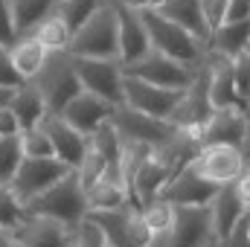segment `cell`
Masks as SVG:
<instances>
[{
	"instance_id": "1",
	"label": "cell",
	"mask_w": 250,
	"mask_h": 247,
	"mask_svg": "<svg viewBox=\"0 0 250 247\" xmlns=\"http://www.w3.org/2000/svg\"><path fill=\"white\" fill-rule=\"evenodd\" d=\"M67 53L73 59H105L120 62V23L117 6H99L93 18L73 32Z\"/></svg>"
},
{
	"instance_id": "2",
	"label": "cell",
	"mask_w": 250,
	"mask_h": 247,
	"mask_svg": "<svg viewBox=\"0 0 250 247\" xmlns=\"http://www.w3.org/2000/svg\"><path fill=\"white\" fill-rule=\"evenodd\" d=\"M26 215H38V218H50L59 221L64 227H79L87 218V198L76 172H70L67 178H62L56 186H50L44 195H38L35 201H29Z\"/></svg>"
},
{
	"instance_id": "3",
	"label": "cell",
	"mask_w": 250,
	"mask_h": 247,
	"mask_svg": "<svg viewBox=\"0 0 250 247\" xmlns=\"http://www.w3.org/2000/svg\"><path fill=\"white\" fill-rule=\"evenodd\" d=\"M140 18H143V26L148 32L151 53H160V56H166V59H172L178 64H187V67H198L204 62L207 50L189 35L187 29H181L178 23L163 18L157 9H143Z\"/></svg>"
},
{
	"instance_id": "4",
	"label": "cell",
	"mask_w": 250,
	"mask_h": 247,
	"mask_svg": "<svg viewBox=\"0 0 250 247\" xmlns=\"http://www.w3.org/2000/svg\"><path fill=\"white\" fill-rule=\"evenodd\" d=\"M32 84L41 93L44 108H47L50 117H59L64 108L82 93V84H79V76L73 70L70 53H50L44 67H41V73L32 79Z\"/></svg>"
},
{
	"instance_id": "5",
	"label": "cell",
	"mask_w": 250,
	"mask_h": 247,
	"mask_svg": "<svg viewBox=\"0 0 250 247\" xmlns=\"http://www.w3.org/2000/svg\"><path fill=\"white\" fill-rule=\"evenodd\" d=\"M111 125L120 137V143H143L148 148H163L178 137V125L163 123V120H151L146 114H137L131 108H114L111 114Z\"/></svg>"
},
{
	"instance_id": "6",
	"label": "cell",
	"mask_w": 250,
	"mask_h": 247,
	"mask_svg": "<svg viewBox=\"0 0 250 247\" xmlns=\"http://www.w3.org/2000/svg\"><path fill=\"white\" fill-rule=\"evenodd\" d=\"M73 59V56H70ZM73 70L84 93L105 99L114 108H123V64L105 59H73Z\"/></svg>"
},
{
	"instance_id": "7",
	"label": "cell",
	"mask_w": 250,
	"mask_h": 247,
	"mask_svg": "<svg viewBox=\"0 0 250 247\" xmlns=\"http://www.w3.org/2000/svg\"><path fill=\"white\" fill-rule=\"evenodd\" d=\"M181 96L184 90H166V87H154L148 82H140L134 76H125L123 79V105L137 111V114H146L151 120H163V123H172L178 105H181Z\"/></svg>"
},
{
	"instance_id": "8",
	"label": "cell",
	"mask_w": 250,
	"mask_h": 247,
	"mask_svg": "<svg viewBox=\"0 0 250 247\" xmlns=\"http://www.w3.org/2000/svg\"><path fill=\"white\" fill-rule=\"evenodd\" d=\"M67 175H70V169L64 163H59L56 157H23V163H21L18 175L12 178L9 189L26 206L29 201H35L38 195H44L50 186H56Z\"/></svg>"
},
{
	"instance_id": "9",
	"label": "cell",
	"mask_w": 250,
	"mask_h": 247,
	"mask_svg": "<svg viewBox=\"0 0 250 247\" xmlns=\"http://www.w3.org/2000/svg\"><path fill=\"white\" fill-rule=\"evenodd\" d=\"M125 76H134L140 82H148L154 87H166V90H187L189 84L195 82V73L198 67H187V64H178L160 53H148L146 59H140L137 64H128L123 67Z\"/></svg>"
},
{
	"instance_id": "10",
	"label": "cell",
	"mask_w": 250,
	"mask_h": 247,
	"mask_svg": "<svg viewBox=\"0 0 250 247\" xmlns=\"http://www.w3.org/2000/svg\"><path fill=\"white\" fill-rule=\"evenodd\" d=\"M215 108L209 102V70H207V62L198 64V73H195V82L189 84L181 96V105L172 117V125H178L181 131H198L212 120Z\"/></svg>"
},
{
	"instance_id": "11",
	"label": "cell",
	"mask_w": 250,
	"mask_h": 247,
	"mask_svg": "<svg viewBox=\"0 0 250 247\" xmlns=\"http://www.w3.org/2000/svg\"><path fill=\"white\" fill-rule=\"evenodd\" d=\"M169 247H215L209 206H172Z\"/></svg>"
},
{
	"instance_id": "12",
	"label": "cell",
	"mask_w": 250,
	"mask_h": 247,
	"mask_svg": "<svg viewBox=\"0 0 250 247\" xmlns=\"http://www.w3.org/2000/svg\"><path fill=\"white\" fill-rule=\"evenodd\" d=\"M192 169L215 186L236 184L245 175V160L239 154V148L230 145H201V151L192 160Z\"/></svg>"
},
{
	"instance_id": "13",
	"label": "cell",
	"mask_w": 250,
	"mask_h": 247,
	"mask_svg": "<svg viewBox=\"0 0 250 247\" xmlns=\"http://www.w3.org/2000/svg\"><path fill=\"white\" fill-rule=\"evenodd\" d=\"M218 189H221V186L204 181V178L192 169V163H189V166H184L178 175L169 178V184L163 186V192L157 195V201H163V204H169V206H209L212 198L218 195Z\"/></svg>"
},
{
	"instance_id": "14",
	"label": "cell",
	"mask_w": 250,
	"mask_h": 247,
	"mask_svg": "<svg viewBox=\"0 0 250 247\" xmlns=\"http://www.w3.org/2000/svg\"><path fill=\"white\" fill-rule=\"evenodd\" d=\"M44 134L50 137V145H53V157L64 163L70 172H76L79 166H82V160H84V151H87V137L84 134H79L76 128H70V125L64 123L62 117H44Z\"/></svg>"
},
{
	"instance_id": "15",
	"label": "cell",
	"mask_w": 250,
	"mask_h": 247,
	"mask_svg": "<svg viewBox=\"0 0 250 247\" xmlns=\"http://www.w3.org/2000/svg\"><path fill=\"white\" fill-rule=\"evenodd\" d=\"M207 70H209V102L215 111H224V108H236V111H245V102L236 90V79H233V62L224 59V56H215V53H207L204 56Z\"/></svg>"
},
{
	"instance_id": "16",
	"label": "cell",
	"mask_w": 250,
	"mask_h": 247,
	"mask_svg": "<svg viewBox=\"0 0 250 247\" xmlns=\"http://www.w3.org/2000/svg\"><path fill=\"white\" fill-rule=\"evenodd\" d=\"M111 114H114V105H108L105 99L90 96V93H84V90H82V93H79V96L64 108L59 117H62L70 128H76L79 134L90 137L93 131H99L105 123H111Z\"/></svg>"
},
{
	"instance_id": "17",
	"label": "cell",
	"mask_w": 250,
	"mask_h": 247,
	"mask_svg": "<svg viewBox=\"0 0 250 247\" xmlns=\"http://www.w3.org/2000/svg\"><path fill=\"white\" fill-rule=\"evenodd\" d=\"M76 227H64L59 221L38 218V215H23L18 230L12 233L21 247H70Z\"/></svg>"
},
{
	"instance_id": "18",
	"label": "cell",
	"mask_w": 250,
	"mask_h": 247,
	"mask_svg": "<svg viewBox=\"0 0 250 247\" xmlns=\"http://www.w3.org/2000/svg\"><path fill=\"white\" fill-rule=\"evenodd\" d=\"M248 123H250V117L245 111H236V108L215 111L212 120L201 128V145H230V148H239L245 134H248Z\"/></svg>"
},
{
	"instance_id": "19",
	"label": "cell",
	"mask_w": 250,
	"mask_h": 247,
	"mask_svg": "<svg viewBox=\"0 0 250 247\" xmlns=\"http://www.w3.org/2000/svg\"><path fill=\"white\" fill-rule=\"evenodd\" d=\"M117 23H120V64L128 67L146 59L151 53V44H148V32L143 26L140 12L117 6Z\"/></svg>"
},
{
	"instance_id": "20",
	"label": "cell",
	"mask_w": 250,
	"mask_h": 247,
	"mask_svg": "<svg viewBox=\"0 0 250 247\" xmlns=\"http://www.w3.org/2000/svg\"><path fill=\"white\" fill-rule=\"evenodd\" d=\"M209 212H212V236H215V242H224L236 230V224L248 215V206L242 204L236 184H227L218 189V195L209 204Z\"/></svg>"
},
{
	"instance_id": "21",
	"label": "cell",
	"mask_w": 250,
	"mask_h": 247,
	"mask_svg": "<svg viewBox=\"0 0 250 247\" xmlns=\"http://www.w3.org/2000/svg\"><path fill=\"white\" fill-rule=\"evenodd\" d=\"M157 12H160L163 18H169L172 23H178L181 29H187L189 35L207 50V44H209V29H207L204 15H201V0H166Z\"/></svg>"
},
{
	"instance_id": "22",
	"label": "cell",
	"mask_w": 250,
	"mask_h": 247,
	"mask_svg": "<svg viewBox=\"0 0 250 247\" xmlns=\"http://www.w3.org/2000/svg\"><path fill=\"white\" fill-rule=\"evenodd\" d=\"M169 178H172V172H169V166H163L154 154L137 169V175H134V201H137V206L143 209V206H148V204H154L157 201V195L163 192V186L169 184Z\"/></svg>"
},
{
	"instance_id": "23",
	"label": "cell",
	"mask_w": 250,
	"mask_h": 247,
	"mask_svg": "<svg viewBox=\"0 0 250 247\" xmlns=\"http://www.w3.org/2000/svg\"><path fill=\"white\" fill-rule=\"evenodd\" d=\"M59 6H62V0H9L18 38L35 35V29H38L47 18H53V15L59 12Z\"/></svg>"
},
{
	"instance_id": "24",
	"label": "cell",
	"mask_w": 250,
	"mask_h": 247,
	"mask_svg": "<svg viewBox=\"0 0 250 247\" xmlns=\"http://www.w3.org/2000/svg\"><path fill=\"white\" fill-rule=\"evenodd\" d=\"M9 111L15 114V120H18V125H21V131L38 128V125L44 123V117H47L44 99H41V93L35 90V84H32V82H26L23 87H18V90H15Z\"/></svg>"
},
{
	"instance_id": "25",
	"label": "cell",
	"mask_w": 250,
	"mask_h": 247,
	"mask_svg": "<svg viewBox=\"0 0 250 247\" xmlns=\"http://www.w3.org/2000/svg\"><path fill=\"white\" fill-rule=\"evenodd\" d=\"M250 44V21L245 23H224L218 32H212L209 44H207V53H215V56H224V59H239L242 53H248Z\"/></svg>"
},
{
	"instance_id": "26",
	"label": "cell",
	"mask_w": 250,
	"mask_h": 247,
	"mask_svg": "<svg viewBox=\"0 0 250 247\" xmlns=\"http://www.w3.org/2000/svg\"><path fill=\"white\" fill-rule=\"evenodd\" d=\"M9 53H12V64H15V70H18V76H21L23 82H32V79L41 73L47 56H50V53L44 50V44H38L35 35L18 38V44H15Z\"/></svg>"
},
{
	"instance_id": "27",
	"label": "cell",
	"mask_w": 250,
	"mask_h": 247,
	"mask_svg": "<svg viewBox=\"0 0 250 247\" xmlns=\"http://www.w3.org/2000/svg\"><path fill=\"white\" fill-rule=\"evenodd\" d=\"M84 198H87V212H120L128 204V192L108 181H96L84 192Z\"/></svg>"
},
{
	"instance_id": "28",
	"label": "cell",
	"mask_w": 250,
	"mask_h": 247,
	"mask_svg": "<svg viewBox=\"0 0 250 247\" xmlns=\"http://www.w3.org/2000/svg\"><path fill=\"white\" fill-rule=\"evenodd\" d=\"M35 38H38V44H44L47 53H67L73 35H70L67 23L62 21V15L56 12L53 18H47V21L35 29Z\"/></svg>"
},
{
	"instance_id": "29",
	"label": "cell",
	"mask_w": 250,
	"mask_h": 247,
	"mask_svg": "<svg viewBox=\"0 0 250 247\" xmlns=\"http://www.w3.org/2000/svg\"><path fill=\"white\" fill-rule=\"evenodd\" d=\"M21 163H23L21 134H18V137H3V140H0V186L12 184V178L18 175Z\"/></svg>"
},
{
	"instance_id": "30",
	"label": "cell",
	"mask_w": 250,
	"mask_h": 247,
	"mask_svg": "<svg viewBox=\"0 0 250 247\" xmlns=\"http://www.w3.org/2000/svg\"><path fill=\"white\" fill-rule=\"evenodd\" d=\"M96 9H99V0H62L59 15H62V21L67 23L70 35H73L76 29H82V26L93 18Z\"/></svg>"
},
{
	"instance_id": "31",
	"label": "cell",
	"mask_w": 250,
	"mask_h": 247,
	"mask_svg": "<svg viewBox=\"0 0 250 247\" xmlns=\"http://www.w3.org/2000/svg\"><path fill=\"white\" fill-rule=\"evenodd\" d=\"M23 215H26L23 204L12 195V189H9V186H0V230L15 233V230H18V224L23 221Z\"/></svg>"
},
{
	"instance_id": "32",
	"label": "cell",
	"mask_w": 250,
	"mask_h": 247,
	"mask_svg": "<svg viewBox=\"0 0 250 247\" xmlns=\"http://www.w3.org/2000/svg\"><path fill=\"white\" fill-rule=\"evenodd\" d=\"M21 151L23 157H53V145H50V137L44 134V128H29V131H21Z\"/></svg>"
},
{
	"instance_id": "33",
	"label": "cell",
	"mask_w": 250,
	"mask_h": 247,
	"mask_svg": "<svg viewBox=\"0 0 250 247\" xmlns=\"http://www.w3.org/2000/svg\"><path fill=\"white\" fill-rule=\"evenodd\" d=\"M140 212H143V221H146V227H148V233H151V236L172 230V206H169V204L154 201V204L143 206Z\"/></svg>"
},
{
	"instance_id": "34",
	"label": "cell",
	"mask_w": 250,
	"mask_h": 247,
	"mask_svg": "<svg viewBox=\"0 0 250 247\" xmlns=\"http://www.w3.org/2000/svg\"><path fill=\"white\" fill-rule=\"evenodd\" d=\"M233 79H236V90L250 117V53H242L239 59H233Z\"/></svg>"
},
{
	"instance_id": "35",
	"label": "cell",
	"mask_w": 250,
	"mask_h": 247,
	"mask_svg": "<svg viewBox=\"0 0 250 247\" xmlns=\"http://www.w3.org/2000/svg\"><path fill=\"white\" fill-rule=\"evenodd\" d=\"M70 247H105V233L93 224V221H82L76 230H73V242Z\"/></svg>"
},
{
	"instance_id": "36",
	"label": "cell",
	"mask_w": 250,
	"mask_h": 247,
	"mask_svg": "<svg viewBox=\"0 0 250 247\" xmlns=\"http://www.w3.org/2000/svg\"><path fill=\"white\" fill-rule=\"evenodd\" d=\"M227 3H230V0H201V15H204V23H207V29H209V38H212V32H218V29L224 26Z\"/></svg>"
},
{
	"instance_id": "37",
	"label": "cell",
	"mask_w": 250,
	"mask_h": 247,
	"mask_svg": "<svg viewBox=\"0 0 250 247\" xmlns=\"http://www.w3.org/2000/svg\"><path fill=\"white\" fill-rule=\"evenodd\" d=\"M26 82L18 76V70H15V64H12V53L6 50V47H0V87H9V90H18V87H23Z\"/></svg>"
},
{
	"instance_id": "38",
	"label": "cell",
	"mask_w": 250,
	"mask_h": 247,
	"mask_svg": "<svg viewBox=\"0 0 250 247\" xmlns=\"http://www.w3.org/2000/svg\"><path fill=\"white\" fill-rule=\"evenodd\" d=\"M15 44H18V32L12 21V9H9V0H0V47L12 50Z\"/></svg>"
},
{
	"instance_id": "39",
	"label": "cell",
	"mask_w": 250,
	"mask_h": 247,
	"mask_svg": "<svg viewBox=\"0 0 250 247\" xmlns=\"http://www.w3.org/2000/svg\"><path fill=\"white\" fill-rule=\"evenodd\" d=\"M250 215V212H248ZM248 215L236 224V230L224 239V242H215V247H250V230H248Z\"/></svg>"
},
{
	"instance_id": "40",
	"label": "cell",
	"mask_w": 250,
	"mask_h": 247,
	"mask_svg": "<svg viewBox=\"0 0 250 247\" xmlns=\"http://www.w3.org/2000/svg\"><path fill=\"white\" fill-rule=\"evenodd\" d=\"M245 21H250V3L248 0H230L224 23H245Z\"/></svg>"
},
{
	"instance_id": "41",
	"label": "cell",
	"mask_w": 250,
	"mask_h": 247,
	"mask_svg": "<svg viewBox=\"0 0 250 247\" xmlns=\"http://www.w3.org/2000/svg\"><path fill=\"white\" fill-rule=\"evenodd\" d=\"M18 134H21V125L15 120V114L9 108H3L0 111V140L3 137H18Z\"/></svg>"
},
{
	"instance_id": "42",
	"label": "cell",
	"mask_w": 250,
	"mask_h": 247,
	"mask_svg": "<svg viewBox=\"0 0 250 247\" xmlns=\"http://www.w3.org/2000/svg\"><path fill=\"white\" fill-rule=\"evenodd\" d=\"M166 0H123L120 6L125 9H134V12H143V9H160Z\"/></svg>"
},
{
	"instance_id": "43",
	"label": "cell",
	"mask_w": 250,
	"mask_h": 247,
	"mask_svg": "<svg viewBox=\"0 0 250 247\" xmlns=\"http://www.w3.org/2000/svg\"><path fill=\"white\" fill-rule=\"evenodd\" d=\"M236 189H239V198H242V204L248 206V212H250V178H248V175H242V178L236 181Z\"/></svg>"
},
{
	"instance_id": "44",
	"label": "cell",
	"mask_w": 250,
	"mask_h": 247,
	"mask_svg": "<svg viewBox=\"0 0 250 247\" xmlns=\"http://www.w3.org/2000/svg\"><path fill=\"white\" fill-rule=\"evenodd\" d=\"M239 154H242V160H245V169H250V123H248V134H245V140H242V145H239Z\"/></svg>"
},
{
	"instance_id": "45",
	"label": "cell",
	"mask_w": 250,
	"mask_h": 247,
	"mask_svg": "<svg viewBox=\"0 0 250 247\" xmlns=\"http://www.w3.org/2000/svg\"><path fill=\"white\" fill-rule=\"evenodd\" d=\"M0 247H21V245H18V239L9 230H0Z\"/></svg>"
},
{
	"instance_id": "46",
	"label": "cell",
	"mask_w": 250,
	"mask_h": 247,
	"mask_svg": "<svg viewBox=\"0 0 250 247\" xmlns=\"http://www.w3.org/2000/svg\"><path fill=\"white\" fill-rule=\"evenodd\" d=\"M12 96H15V90H9V87H0V111L12 105Z\"/></svg>"
},
{
	"instance_id": "47",
	"label": "cell",
	"mask_w": 250,
	"mask_h": 247,
	"mask_svg": "<svg viewBox=\"0 0 250 247\" xmlns=\"http://www.w3.org/2000/svg\"><path fill=\"white\" fill-rule=\"evenodd\" d=\"M245 175H248V178H250V169H245Z\"/></svg>"
},
{
	"instance_id": "48",
	"label": "cell",
	"mask_w": 250,
	"mask_h": 247,
	"mask_svg": "<svg viewBox=\"0 0 250 247\" xmlns=\"http://www.w3.org/2000/svg\"><path fill=\"white\" fill-rule=\"evenodd\" d=\"M248 230H250V215H248Z\"/></svg>"
},
{
	"instance_id": "49",
	"label": "cell",
	"mask_w": 250,
	"mask_h": 247,
	"mask_svg": "<svg viewBox=\"0 0 250 247\" xmlns=\"http://www.w3.org/2000/svg\"><path fill=\"white\" fill-rule=\"evenodd\" d=\"M248 3H250V0H248Z\"/></svg>"
}]
</instances>
